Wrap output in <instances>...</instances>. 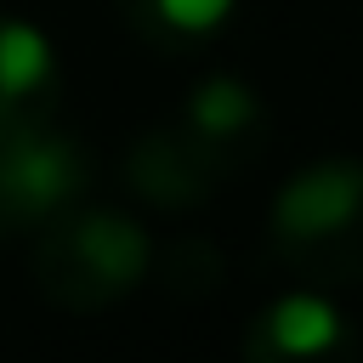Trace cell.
I'll return each mask as SVG.
<instances>
[{"label": "cell", "mask_w": 363, "mask_h": 363, "mask_svg": "<svg viewBox=\"0 0 363 363\" xmlns=\"http://www.w3.org/2000/svg\"><path fill=\"white\" fill-rule=\"evenodd\" d=\"M272 255L306 284L363 278V164L323 159L272 199Z\"/></svg>", "instance_id": "obj_1"}, {"label": "cell", "mask_w": 363, "mask_h": 363, "mask_svg": "<svg viewBox=\"0 0 363 363\" xmlns=\"http://www.w3.org/2000/svg\"><path fill=\"white\" fill-rule=\"evenodd\" d=\"M147 272V238L136 221L91 210V216H57L45 221L34 244V284L62 312H96L113 306L125 289H136Z\"/></svg>", "instance_id": "obj_2"}, {"label": "cell", "mask_w": 363, "mask_h": 363, "mask_svg": "<svg viewBox=\"0 0 363 363\" xmlns=\"http://www.w3.org/2000/svg\"><path fill=\"white\" fill-rule=\"evenodd\" d=\"M91 182V153L51 125L0 136V233L57 221Z\"/></svg>", "instance_id": "obj_3"}, {"label": "cell", "mask_w": 363, "mask_h": 363, "mask_svg": "<svg viewBox=\"0 0 363 363\" xmlns=\"http://www.w3.org/2000/svg\"><path fill=\"white\" fill-rule=\"evenodd\" d=\"M244 363H357V340L323 295H284L244 329Z\"/></svg>", "instance_id": "obj_4"}, {"label": "cell", "mask_w": 363, "mask_h": 363, "mask_svg": "<svg viewBox=\"0 0 363 363\" xmlns=\"http://www.w3.org/2000/svg\"><path fill=\"white\" fill-rule=\"evenodd\" d=\"M130 187L164 210H182V204H199L210 199V187L227 176L210 147L187 130V125H170V130H147L136 147H130V164H125Z\"/></svg>", "instance_id": "obj_5"}, {"label": "cell", "mask_w": 363, "mask_h": 363, "mask_svg": "<svg viewBox=\"0 0 363 363\" xmlns=\"http://www.w3.org/2000/svg\"><path fill=\"white\" fill-rule=\"evenodd\" d=\"M51 102H57L51 45L28 23L0 17V136L51 125Z\"/></svg>", "instance_id": "obj_6"}, {"label": "cell", "mask_w": 363, "mask_h": 363, "mask_svg": "<svg viewBox=\"0 0 363 363\" xmlns=\"http://www.w3.org/2000/svg\"><path fill=\"white\" fill-rule=\"evenodd\" d=\"M182 125L210 147V159L221 170H238L255 147H261V102L250 85L238 79H204L182 113Z\"/></svg>", "instance_id": "obj_7"}, {"label": "cell", "mask_w": 363, "mask_h": 363, "mask_svg": "<svg viewBox=\"0 0 363 363\" xmlns=\"http://www.w3.org/2000/svg\"><path fill=\"white\" fill-rule=\"evenodd\" d=\"M233 0H125L130 23L159 40V45H176V40H193V34H210L221 17H227Z\"/></svg>", "instance_id": "obj_8"}]
</instances>
